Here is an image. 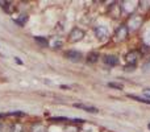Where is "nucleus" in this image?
Wrapping results in <instances>:
<instances>
[{
    "label": "nucleus",
    "instance_id": "1",
    "mask_svg": "<svg viewBox=\"0 0 150 132\" xmlns=\"http://www.w3.org/2000/svg\"><path fill=\"white\" fill-rule=\"evenodd\" d=\"M83 37H84V32H83L82 29L73 28L71 32H70V34H69V41L70 42H78V41H80Z\"/></svg>",
    "mask_w": 150,
    "mask_h": 132
},
{
    "label": "nucleus",
    "instance_id": "2",
    "mask_svg": "<svg viewBox=\"0 0 150 132\" xmlns=\"http://www.w3.org/2000/svg\"><path fill=\"white\" fill-rule=\"evenodd\" d=\"M128 33H129V29H128V26L121 25V26H119V28L116 29L115 37H116V40L121 41V40H125V39H127V37H128Z\"/></svg>",
    "mask_w": 150,
    "mask_h": 132
},
{
    "label": "nucleus",
    "instance_id": "3",
    "mask_svg": "<svg viewBox=\"0 0 150 132\" xmlns=\"http://www.w3.org/2000/svg\"><path fill=\"white\" fill-rule=\"evenodd\" d=\"M127 62L128 65H133L136 66V64H137V60L140 58V52H137V50H132V52H129L127 54Z\"/></svg>",
    "mask_w": 150,
    "mask_h": 132
},
{
    "label": "nucleus",
    "instance_id": "4",
    "mask_svg": "<svg viewBox=\"0 0 150 132\" xmlns=\"http://www.w3.org/2000/svg\"><path fill=\"white\" fill-rule=\"evenodd\" d=\"M66 57L70 61H73V62H79V61L82 60V53L76 52V50H69V52L66 53Z\"/></svg>",
    "mask_w": 150,
    "mask_h": 132
},
{
    "label": "nucleus",
    "instance_id": "5",
    "mask_svg": "<svg viewBox=\"0 0 150 132\" xmlns=\"http://www.w3.org/2000/svg\"><path fill=\"white\" fill-rule=\"evenodd\" d=\"M74 107L76 108H80V110H84V111H88L91 114H98L99 110L96 107H92V106H87V104H83V103H74Z\"/></svg>",
    "mask_w": 150,
    "mask_h": 132
},
{
    "label": "nucleus",
    "instance_id": "6",
    "mask_svg": "<svg viewBox=\"0 0 150 132\" xmlns=\"http://www.w3.org/2000/svg\"><path fill=\"white\" fill-rule=\"evenodd\" d=\"M95 34L98 39H105L108 36V31L105 26H96L95 28Z\"/></svg>",
    "mask_w": 150,
    "mask_h": 132
},
{
    "label": "nucleus",
    "instance_id": "7",
    "mask_svg": "<svg viewBox=\"0 0 150 132\" xmlns=\"http://www.w3.org/2000/svg\"><path fill=\"white\" fill-rule=\"evenodd\" d=\"M103 61L109 66H116L117 64H119V58H117L116 56H105V57L103 58Z\"/></svg>",
    "mask_w": 150,
    "mask_h": 132
},
{
    "label": "nucleus",
    "instance_id": "8",
    "mask_svg": "<svg viewBox=\"0 0 150 132\" xmlns=\"http://www.w3.org/2000/svg\"><path fill=\"white\" fill-rule=\"evenodd\" d=\"M140 24H141V19L137 17V16H132V19L129 20V28H132L134 31V29H137L140 26Z\"/></svg>",
    "mask_w": 150,
    "mask_h": 132
},
{
    "label": "nucleus",
    "instance_id": "9",
    "mask_svg": "<svg viewBox=\"0 0 150 132\" xmlns=\"http://www.w3.org/2000/svg\"><path fill=\"white\" fill-rule=\"evenodd\" d=\"M49 44L52 48H54V49H58V48L62 46V40L58 39V37H52V39L49 40Z\"/></svg>",
    "mask_w": 150,
    "mask_h": 132
},
{
    "label": "nucleus",
    "instance_id": "10",
    "mask_svg": "<svg viewBox=\"0 0 150 132\" xmlns=\"http://www.w3.org/2000/svg\"><path fill=\"white\" fill-rule=\"evenodd\" d=\"M30 132H47V130L44 124H41V123H36V124L32 126Z\"/></svg>",
    "mask_w": 150,
    "mask_h": 132
},
{
    "label": "nucleus",
    "instance_id": "11",
    "mask_svg": "<svg viewBox=\"0 0 150 132\" xmlns=\"http://www.w3.org/2000/svg\"><path fill=\"white\" fill-rule=\"evenodd\" d=\"M99 58H100V56H99V53H98V52H91L90 54L87 56V61H88V62H91V64L98 62Z\"/></svg>",
    "mask_w": 150,
    "mask_h": 132
},
{
    "label": "nucleus",
    "instance_id": "12",
    "mask_svg": "<svg viewBox=\"0 0 150 132\" xmlns=\"http://www.w3.org/2000/svg\"><path fill=\"white\" fill-rule=\"evenodd\" d=\"M34 40H36L37 42H38L40 45H41V46H47V45H49V40L47 39H45V37H41V36H36L34 37Z\"/></svg>",
    "mask_w": 150,
    "mask_h": 132
},
{
    "label": "nucleus",
    "instance_id": "13",
    "mask_svg": "<svg viewBox=\"0 0 150 132\" xmlns=\"http://www.w3.org/2000/svg\"><path fill=\"white\" fill-rule=\"evenodd\" d=\"M13 20H15L16 24H18V25L23 26L24 24L26 23V20H28V16H26V15H20V17H15Z\"/></svg>",
    "mask_w": 150,
    "mask_h": 132
},
{
    "label": "nucleus",
    "instance_id": "14",
    "mask_svg": "<svg viewBox=\"0 0 150 132\" xmlns=\"http://www.w3.org/2000/svg\"><path fill=\"white\" fill-rule=\"evenodd\" d=\"M128 98H130V99H134V101L141 102V103L150 104V101H148V99H144V98H140V96H137V95H132V94H128Z\"/></svg>",
    "mask_w": 150,
    "mask_h": 132
},
{
    "label": "nucleus",
    "instance_id": "15",
    "mask_svg": "<svg viewBox=\"0 0 150 132\" xmlns=\"http://www.w3.org/2000/svg\"><path fill=\"white\" fill-rule=\"evenodd\" d=\"M52 122H70L69 118H65V116H55V118H50Z\"/></svg>",
    "mask_w": 150,
    "mask_h": 132
},
{
    "label": "nucleus",
    "instance_id": "16",
    "mask_svg": "<svg viewBox=\"0 0 150 132\" xmlns=\"http://www.w3.org/2000/svg\"><path fill=\"white\" fill-rule=\"evenodd\" d=\"M108 86L112 87V88H117V90H122V87H124L121 83H116V82H109Z\"/></svg>",
    "mask_w": 150,
    "mask_h": 132
},
{
    "label": "nucleus",
    "instance_id": "17",
    "mask_svg": "<svg viewBox=\"0 0 150 132\" xmlns=\"http://www.w3.org/2000/svg\"><path fill=\"white\" fill-rule=\"evenodd\" d=\"M8 116H24V112H20V111H13V112H9V114H7Z\"/></svg>",
    "mask_w": 150,
    "mask_h": 132
},
{
    "label": "nucleus",
    "instance_id": "18",
    "mask_svg": "<svg viewBox=\"0 0 150 132\" xmlns=\"http://www.w3.org/2000/svg\"><path fill=\"white\" fill-rule=\"evenodd\" d=\"M13 132H23V126L17 123V124L15 126V128H13Z\"/></svg>",
    "mask_w": 150,
    "mask_h": 132
},
{
    "label": "nucleus",
    "instance_id": "19",
    "mask_svg": "<svg viewBox=\"0 0 150 132\" xmlns=\"http://www.w3.org/2000/svg\"><path fill=\"white\" fill-rule=\"evenodd\" d=\"M144 95L150 98V88H145V90H144Z\"/></svg>",
    "mask_w": 150,
    "mask_h": 132
},
{
    "label": "nucleus",
    "instance_id": "20",
    "mask_svg": "<svg viewBox=\"0 0 150 132\" xmlns=\"http://www.w3.org/2000/svg\"><path fill=\"white\" fill-rule=\"evenodd\" d=\"M5 115H3V114H0V119H1V118H4Z\"/></svg>",
    "mask_w": 150,
    "mask_h": 132
},
{
    "label": "nucleus",
    "instance_id": "21",
    "mask_svg": "<svg viewBox=\"0 0 150 132\" xmlns=\"http://www.w3.org/2000/svg\"><path fill=\"white\" fill-rule=\"evenodd\" d=\"M148 128H149V130H150V123H149V124H148Z\"/></svg>",
    "mask_w": 150,
    "mask_h": 132
}]
</instances>
